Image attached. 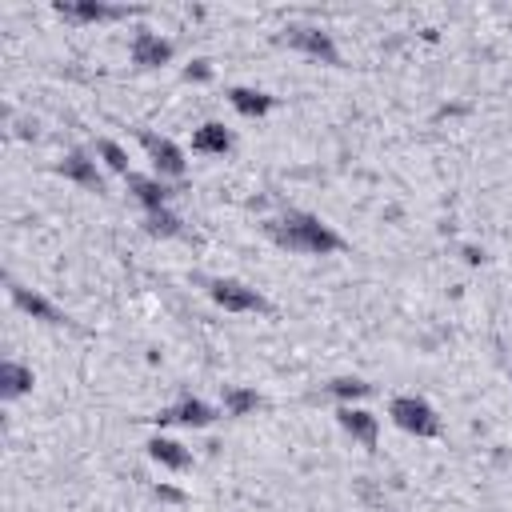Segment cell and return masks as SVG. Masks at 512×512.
Here are the masks:
<instances>
[{
  "label": "cell",
  "mask_w": 512,
  "mask_h": 512,
  "mask_svg": "<svg viewBox=\"0 0 512 512\" xmlns=\"http://www.w3.org/2000/svg\"><path fill=\"white\" fill-rule=\"evenodd\" d=\"M140 148L148 152L152 168L160 180H180L188 172V160H184V148L168 136H156V132H140Z\"/></svg>",
  "instance_id": "obj_5"
},
{
  "label": "cell",
  "mask_w": 512,
  "mask_h": 512,
  "mask_svg": "<svg viewBox=\"0 0 512 512\" xmlns=\"http://www.w3.org/2000/svg\"><path fill=\"white\" fill-rule=\"evenodd\" d=\"M192 152H200V156H224V152H232V132L220 120H204L192 132Z\"/></svg>",
  "instance_id": "obj_14"
},
{
  "label": "cell",
  "mask_w": 512,
  "mask_h": 512,
  "mask_svg": "<svg viewBox=\"0 0 512 512\" xmlns=\"http://www.w3.org/2000/svg\"><path fill=\"white\" fill-rule=\"evenodd\" d=\"M180 76H184L188 84H208V80H212V64H208V60H192Z\"/></svg>",
  "instance_id": "obj_21"
},
{
  "label": "cell",
  "mask_w": 512,
  "mask_h": 512,
  "mask_svg": "<svg viewBox=\"0 0 512 512\" xmlns=\"http://www.w3.org/2000/svg\"><path fill=\"white\" fill-rule=\"evenodd\" d=\"M224 96H228V104H232L244 120H260V116H268V112L276 108V96H268L264 88H248V84H232Z\"/></svg>",
  "instance_id": "obj_13"
},
{
  "label": "cell",
  "mask_w": 512,
  "mask_h": 512,
  "mask_svg": "<svg viewBox=\"0 0 512 512\" xmlns=\"http://www.w3.org/2000/svg\"><path fill=\"white\" fill-rule=\"evenodd\" d=\"M96 156H100V164H104V168H112V172L128 176V152H124L116 140H96Z\"/></svg>",
  "instance_id": "obj_20"
},
{
  "label": "cell",
  "mask_w": 512,
  "mask_h": 512,
  "mask_svg": "<svg viewBox=\"0 0 512 512\" xmlns=\"http://www.w3.org/2000/svg\"><path fill=\"white\" fill-rule=\"evenodd\" d=\"M32 392V368L20 360H4L0 364V396L4 400H20Z\"/></svg>",
  "instance_id": "obj_16"
},
{
  "label": "cell",
  "mask_w": 512,
  "mask_h": 512,
  "mask_svg": "<svg viewBox=\"0 0 512 512\" xmlns=\"http://www.w3.org/2000/svg\"><path fill=\"white\" fill-rule=\"evenodd\" d=\"M124 184H128V192H132V200H140L144 204V212H156V208H168V200L176 196L160 176H144V172H128L124 176Z\"/></svg>",
  "instance_id": "obj_12"
},
{
  "label": "cell",
  "mask_w": 512,
  "mask_h": 512,
  "mask_svg": "<svg viewBox=\"0 0 512 512\" xmlns=\"http://www.w3.org/2000/svg\"><path fill=\"white\" fill-rule=\"evenodd\" d=\"M128 56H132L136 68H160V64H168L176 56V44L164 40L160 32H152V28H140L132 36V44H128Z\"/></svg>",
  "instance_id": "obj_8"
},
{
  "label": "cell",
  "mask_w": 512,
  "mask_h": 512,
  "mask_svg": "<svg viewBox=\"0 0 512 512\" xmlns=\"http://www.w3.org/2000/svg\"><path fill=\"white\" fill-rule=\"evenodd\" d=\"M8 296H12V304L24 312V316H32V320H40V324H56V328H72V316L64 312V308H56L44 292H36V288H24V284H16V280H8Z\"/></svg>",
  "instance_id": "obj_6"
},
{
  "label": "cell",
  "mask_w": 512,
  "mask_h": 512,
  "mask_svg": "<svg viewBox=\"0 0 512 512\" xmlns=\"http://www.w3.org/2000/svg\"><path fill=\"white\" fill-rule=\"evenodd\" d=\"M264 236L284 248V252H300V256H332V252H344V236L324 224L320 216L312 212H284V216H272L264 224Z\"/></svg>",
  "instance_id": "obj_1"
},
{
  "label": "cell",
  "mask_w": 512,
  "mask_h": 512,
  "mask_svg": "<svg viewBox=\"0 0 512 512\" xmlns=\"http://www.w3.org/2000/svg\"><path fill=\"white\" fill-rule=\"evenodd\" d=\"M264 404V396L256 392V388H244V384H228L224 388V412L228 416H248V412H256Z\"/></svg>",
  "instance_id": "obj_17"
},
{
  "label": "cell",
  "mask_w": 512,
  "mask_h": 512,
  "mask_svg": "<svg viewBox=\"0 0 512 512\" xmlns=\"http://www.w3.org/2000/svg\"><path fill=\"white\" fill-rule=\"evenodd\" d=\"M280 44L292 48V52H300V56H308V60H320L328 68H340V48H336L332 32H324L316 24H288L280 32Z\"/></svg>",
  "instance_id": "obj_3"
},
{
  "label": "cell",
  "mask_w": 512,
  "mask_h": 512,
  "mask_svg": "<svg viewBox=\"0 0 512 512\" xmlns=\"http://www.w3.org/2000/svg\"><path fill=\"white\" fill-rule=\"evenodd\" d=\"M56 12L68 16V20H80V24H100V20L132 16L136 8H116V4H104V0H60Z\"/></svg>",
  "instance_id": "obj_11"
},
{
  "label": "cell",
  "mask_w": 512,
  "mask_h": 512,
  "mask_svg": "<svg viewBox=\"0 0 512 512\" xmlns=\"http://www.w3.org/2000/svg\"><path fill=\"white\" fill-rule=\"evenodd\" d=\"M336 424L344 428V436H352L360 448H376V440H380V416H372L368 408H360V404H340L336 408Z\"/></svg>",
  "instance_id": "obj_7"
},
{
  "label": "cell",
  "mask_w": 512,
  "mask_h": 512,
  "mask_svg": "<svg viewBox=\"0 0 512 512\" xmlns=\"http://www.w3.org/2000/svg\"><path fill=\"white\" fill-rule=\"evenodd\" d=\"M508 376H512V372H508Z\"/></svg>",
  "instance_id": "obj_24"
},
{
  "label": "cell",
  "mask_w": 512,
  "mask_h": 512,
  "mask_svg": "<svg viewBox=\"0 0 512 512\" xmlns=\"http://www.w3.org/2000/svg\"><path fill=\"white\" fill-rule=\"evenodd\" d=\"M464 260H468V264H480V260H484V252H480V248H472V244H464Z\"/></svg>",
  "instance_id": "obj_23"
},
{
  "label": "cell",
  "mask_w": 512,
  "mask_h": 512,
  "mask_svg": "<svg viewBox=\"0 0 512 512\" xmlns=\"http://www.w3.org/2000/svg\"><path fill=\"white\" fill-rule=\"evenodd\" d=\"M56 172H60L64 180H72V184L88 188V192H104L100 164H96V156H92V152H84V148H72V152H68V156L56 164Z\"/></svg>",
  "instance_id": "obj_9"
},
{
  "label": "cell",
  "mask_w": 512,
  "mask_h": 512,
  "mask_svg": "<svg viewBox=\"0 0 512 512\" xmlns=\"http://www.w3.org/2000/svg\"><path fill=\"white\" fill-rule=\"evenodd\" d=\"M208 296H212V304L224 308V312H268V300H264L256 288H248L244 280H232V276L212 280V284H208Z\"/></svg>",
  "instance_id": "obj_4"
},
{
  "label": "cell",
  "mask_w": 512,
  "mask_h": 512,
  "mask_svg": "<svg viewBox=\"0 0 512 512\" xmlns=\"http://www.w3.org/2000/svg\"><path fill=\"white\" fill-rule=\"evenodd\" d=\"M388 420H392L400 432L420 436V440L440 436V416H436V408H432L424 396H392V400H388Z\"/></svg>",
  "instance_id": "obj_2"
},
{
  "label": "cell",
  "mask_w": 512,
  "mask_h": 512,
  "mask_svg": "<svg viewBox=\"0 0 512 512\" xmlns=\"http://www.w3.org/2000/svg\"><path fill=\"white\" fill-rule=\"evenodd\" d=\"M180 228H184V220H180L172 208H156V212H144V232H148V236L172 240V236H180Z\"/></svg>",
  "instance_id": "obj_18"
},
{
  "label": "cell",
  "mask_w": 512,
  "mask_h": 512,
  "mask_svg": "<svg viewBox=\"0 0 512 512\" xmlns=\"http://www.w3.org/2000/svg\"><path fill=\"white\" fill-rule=\"evenodd\" d=\"M152 496H156V500H164V504H184V492H180V488H172V484H156V488H152Z\"/></svg>",
  "instance_id": "obj_22"
},
{
  "label": "cell",
  "mask_w": 512,
  "mask_h": 512,
  "mask_svg": "<svg viewBox=\"0 0 512 512\" xmlns=\"http://www.w3.org/2000/svg\"><path fill=\"white\" fill-rule=\"evenodd\" d=\"M328 396H336L340 404H356V400L372 396V384L360 376H336V380H328Z\"/></svg>",
  "instance_id": "obj_19"
},
{
  "label": "cell",
  "mask_w": 512,
  "mask_h": 512,
  "mask_svg": "<svg viewBox=\"0 0 512 512\" xmlns=\"http://www.w3.org/2000/svg\"><path fill=\"white\" fill-rule=\"evenodd\" d=\"M144 448H148V456H152L160 468H168V472H184V468L192 464V452H188L180 440H172V436H152Z\"/></svg>",
  "instance_id": "obj_15"
},
{
  "label": "cell",
  "mask_w": 512,
  "mask_h": 512,
  "mask_svg": "<svg viewBox=\"0 0 512 512\" xmlns=\"http://www.w3.org/2000/svg\"><path fill=\"white\" fill-rule=\"evenodd\" d=\"M152 420H156V424H184V428H208V424L216 420V408H212L208 400H200V396H184L180 404H172V408L156 412Z\"/></svg>",
  "instance_id": "obj_10"
}]
</instances>
